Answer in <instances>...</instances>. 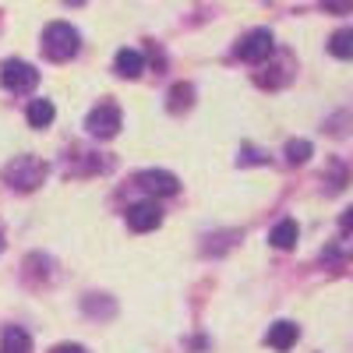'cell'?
<instances>
[{
	"mask_svg": "<svg viewBox=\"0 0 353 353\" xmlns=\"http://www.w3.org/2000/svg\"><path fill=\"white\" fill-rule=\"evenodd\" d=\"M81 46V36L78 28L68 25V21H50L46 32H43V53L50 57V61H71V57L78 53Z\"/></svg>",
	"mask_w": 353,
	"mask_h": 353,
	"instance_id": "obj_1",
	"label": "cell"
},
{
	"mask_svg": "<svg viewBox=\"0 0 353 353\" xmlns=\"http://www.w3.org/2000/svg\"><path fill=\"white\" fill-rule=\"evenodd\" d=\"M4 181L14 184L18 191H32L46 181V163L36 159V156H18L4 166Z\"/></svg>",
	"mask_w": 353,
	"mask_h": 353,
	"instance_id": "obj_2",
	"label": "cell"
},
{
	"mask_svg": "<svg viewBox=\"0 0 353 353\" xmlns=\"http://www.w3.org/2000/svg\"><path fill=\"white\" fill-rule=\"evenodd\" d=\"M134 184L152 198H170V194L181 191V181L166 170H141V173H134Z\"/></svg>",
	"mask_w": 353,
	"mask_h": 353,
	"instance_id": "obj_3",
	"label": "cell"
},
{
	"mask_svg": "<svg viewBox=\"0 0 353 353\" xmlns=\"http://www.w3.org/2000/svg\"><path fill=\"white\" fill-rule=\"evenodd\" d=\"M272 32L269 28H254V32H248L241 43H237V57L241 61H248V64H261L265 57L272 53Z\"/></svg>",
	"mask_w": 353,
	"mask_h": 353,
	"instance_id": "obj_4",
	"label": "cell"
},
{
	"mask_svg": "<svg viewBox=\"0 0 353 353\" xmlns=\"http://www.w3.org/2000/svg\"><path fill=\"white\" fill-rule=\"evenodd\" d=\"M85 128L96 138H113L117 131H121V110H117L113 103H103V106H96L92 113H88Z\"/></svg>",
	"mask_w": 353,
	"mask_h": 353,
	"instance_id": "obj_5",
	"label": "cell"
},
{
	"mask_svg": "<svg viewBox=\"0 0 353 353\" xmlns=\"http://www.w3.org/2000/svg\"><path fill=\"white\" fill-rule=\"evenodd\" d=\"M39 81L36 68L25 64V61H4V68H0V85L11 88V92H25V88H32Z\"/></svg>",
	"mask_w": 353,
	"mask_h": 353,
	"instance_id": "obj_6",
	"label": "cell"
},
{
	"mask_svg": "<svg viewBox=\"0 0 353 353\" xmlns=\"http://www.w3.org/2000/svg\"><path fill=\"white\" fill-rule=\"evenodd\" d=\"M159 223H163V209H159L156 201H134L131 209H128V226L134 233H149Z\"/></svg>",
	"mask_w": 353,
	"mask_h": 353,
	"instance_id": "obj_7",
	"label": "cell"
},
{
	"mask_svg": "<svg viewBox=\"0 0 353 353\" xmlns=\"http://www.w3.org/2000/svg\"><path fill=\"white\" fill-rule=\"evenodd\" d=\"M113 68H117V74H121V78H138L145 71V57L138 50H117Z\"/></svg>",
	"mask_w": 353,
	"mask_h": 353,
	"instance_id": "obj_8",
	"label": "cell"
},
{
	"mask_svg": "<svg viewBox=\"0 0 353 353\" xmlns=\"http://www.w3.org/2000/svg\"><path fill=\"white\" fill-rule=\"evenodd\" d=\"M28 350H32V339H28L25 329H18V325L4 329V336H0V353H28Z\"/></svg>",
	"mask_w": 353,
	"mask_h": 353,
	"instance_id": "obj_9",
	"label": "cell"
},
{
	"mask_svg": "<svg viewBox=\"0 0 353 353\" xmlns=\"http://www.w3.org/2000/svg\"><path fill=\"white\" fill-rule=\"evenodd\" d=\"M297 325H293V321H276V325L269 329V346L272 350H290L293 343H297Z\"/></svg>",
	"mask_w": 353,
	"mask_h": 353,
	"instance_id": "obj_10",
	"label": "cell"
},
{
	"mask_svg": "<svg viewBox=\"0 0 353 353\" xmlns=\"http://www.w3.org/2000/svg\"><path fill=\"white\" fill-rule=\"evenodd\" d=\"M297 223L293 219H283V223H276L272 226V233H269V241H272V248H279V251H290L293 244H297Z\"/></svg>",
	"mask_w": 353,
	"mask_h": 353,
	"instance_id": "obj_11",
	"label": "cell"
},
{
	"mask_svg": "<svg viewBox=\"0 0 353 353\" xmlns=\"http://www.w3.org/2000/svg\"><path fill=\"white\" fill-rule=\"evenodd\" d=\"M25 117H28V124H32V128H50L57 110H53L50 99H32V103H28V110H25Z\"/></svg>",
	"mask_w": 353,
	"mask_h": 353,
	"instance_id": "obj_12",
	"label": "cell"
},
{
	"mask_svg": "<svg viewBox=\"0 0 353 353\" xmlns=\"http://www.w3.org/2000/svg\"><path fill=\"white\" fill-rule=\"evenodd\" d=\"M329 53L339 57V61H350V57H353V28H339V32H332Z\"/></svg>",
	"mask_w": 353,
	"mask_h": 353,
	"instance_id": "obj_13",
	"label": "cell"
},
{
	"mask_svg": "<svg viewBox=\"0 0 353 353\" xmlns=\"http://www.w3.org/2000/svg\"><path fill=\"white\" fill-rule=\"evenodd\" d=\"M311 141H304V138H293V141H286V163H293V166H301V163H307L311 159Z\"/></svg>",
	"mask_w": 353,
	"mask_h": 353,
	"instance_id": "obj_14",
	"label": "cell"
},
{
	"mask_svg": "<svg viewBox=\"0 0 353 353\" xmlns=\"http://www.w3.org/2000/svg\"><path fill=\"white\" fill-rule=\"evenodd\" d=\"M191 99H194V88H191V85H176V88H170V110H188Z\"/></svg>",
	"mask_w": 353,
	"mask_h": 353,
	"instance_id": "obj_15",
	"label": "cell"
},
{
	"mask_svg": "<svg viewBox=\"0 0 353 353\" xmlns=\"http://www.w3.org/2000/svg\"><path fill=\"white\" fill-rule=\"evenodd\" d=\"M321 8L329 14H350L353 11V0H321Z\"/></svg>",
	"mask_w": 353,
	"mask_h": 353,
	"instance_id": "obj_16",
	"label": "cell"
},
{
	"mask_svg": "<svg viewBox=\"0 0 353 353\" xmlns=\"http://www.w3.org/2000/svg\"><path fill=\"white\" fill-rule=\"evenodd\" d=\"M241 163H244V166H248V163H265V156H261V152H254L251 145H244V156H241Z\"/></svg>",
	"mask_w": 353,
	"mask_h": 353,
	"instance_id": "obj_17",
	"label": "cell"
},
{
	"mask_svg": "<svg viewBox=\"0 0 353 353\" xmlns=\"http://www.w3.org/2000/svg\"><path fill=\"white\" fill-rule=\"evenodd\" d=\"M53 353H85V346H78V343H61V346H53Z\"/></svg>",
	"mask_w": 353,
	"mask_h": 353,
	"instance_id": "obj_18",
	"label": "cell"
},
{
	"mask_svg": "<svg viewBox=\"0 0 353 353\" xmlns=\"http://www.w3.org/2000/svg\"><path fill=\"white\" fill-rule=\"evenodd\" d=\"M339 223H343V230H346V233H353V205L343 212V219H339Z\"/></svg>",
	"mask_w": 353,
	"mask_h": 353,
	"instance_id": "obj_19",
	"label": "cell"
},
{
	"mask_svg": "<svg viewBox=\"0 0 353 353\" xmlns=\"http://www.w3.org/2000/svg\"><path fill=\"white\" fill-rule=\"evenodd\" d=\"M0 251H4V230H0Z\"/></svg>",
	"mask_w": 353,
	"mask_h": 353,
	"instance_id": "obj_20",
	"label": "cell"
},
{
	"mask_svg": "<svg viewBox=\"0 0 353 353\" xmlns=\"http://www.w3.org/2000/svg\"><path fill=\"white\" fill-rule=\"evenodd\" d=\"M71 4H81V0H71Z\"/></svg>",
	"mask_w": 353,
	"mask_h": 353,
	"instance_id": "obj_21",
	"label": "cell"
}]
</instances>
